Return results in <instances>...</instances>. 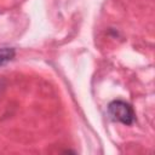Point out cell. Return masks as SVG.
Returning <instances> with one entry per match:
<instances>
[{
  "label": "cell",
  "mask_w": 155,
  "mask_h": 155,
  "mask_svg": "<svg viewBox=\"0 0 155 155\" xmlns=\"http://www.w3.org/2000/svg\"><path fill=\"white\" fill-rule=\"evenodd\" d=\"M108 114L111 120L124 125H132L134 121V111L132 107L124 101H113L108 105Z\"/></svg>",
  "instance_id": "6da1fadb"
},
{
  "label": "cell",
  "mask_w": 155,
  "mask_h": 155,
  "mask_svg": "<svg viewBox=\"0 0 155 155\" xmlns=\"http://www.w3.org/2000/svg\"><path fill=\"white\" fill-rule=\"evenodd\" d=\"M16 56V51L13 47H1L0 48V67L7 64Z\"/></svg>",
  "instance_id": "7a4b0ae2"
}]
</instances>
